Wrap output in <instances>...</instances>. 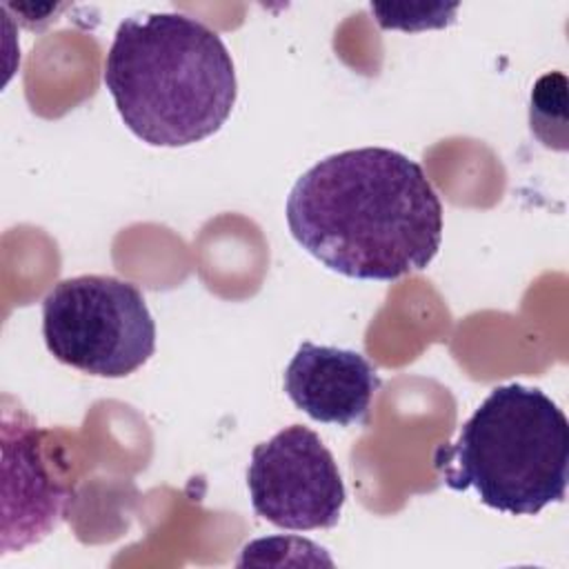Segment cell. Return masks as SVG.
I'll return each instance as SVG.
<instances>
[{"instance_id":"6","label":"cell","mask_w":569,"mask_h":569,"mask_svg":"<svg viewBox=\"0 0 569 569\" xmlns=\"http://www.w3.org/2000/svg\"><path fill=\"white\" fill-rule=\"evenodd\" d=\"M44 431L20 407L2 411V553L51 533L67 513L71 489L47 471Z\"/></svg>"},{"instance_id":"3","label":"cell","mask_w":569,"mask_h":569,"mask_svg":"<svg viewBox=\"0 0 569 569\" xmlns=\"http://www.w3.org/2000/svg\"><path fill=\"white\" fill-rule=\"evenodd\" d=\"M433 467L453 491L476 489L482 505L509 516H536L567 493L569 422L536 387L500 385L440 445Z\"/></svg>"},{"instance_id":"2","label":"cell","mask_w":569,"mask_h":569,"mask_svg":"<svg viewBox=\"0 0 569 569\" xmlns=\"http://www.w3.org/2000/svg\"><path fill=\"white\" fill-rule=\"evenodd\" d=\"M102 80L127 129L151 147H189L213 136L238 98L222 38L182 13L122 20Z\"/></svg>"},{"instance_id":"5","label":"cell","mask_w":569,"mask_h":569,"mask_svg":"<svg viewBox=\"0 0 569 569\" xmlns=\"http://www.w3.org/2000/svg\"><path fill=\"white\" fill-rule=\"evenodd\" d=\"M247 489L253 511L287 531L336 527L347 498L333 453L305 425L253 447Z\"/></svg>"},{"instance_id":"7","label":"cell","mask_w":569,"mask_h":569,"mask_svg":"<svg viewBox=\"0 0 569 569\" xmlns=\"http://www.w3.org/2000/svg\"><path fill=\"white\" fill-rule=\"evenodd\" d=\"M378 389L373 365L351 349L302 342L284 369L289 400L325 425H367Z\"/></svg>"},{"instance_id":"1","label":"cell","mask_w":569,"mask_h":569,"mask_svg":"<svg viewBox=\"0 0 569 569\" xmlns=\"http://www.w3.org/2000/svg\"><path fill=\"white\" fill-rule=\"evenodd\" d=\"M284 213L307 253L356 280L422 271L442 242L440 196L416 160L387 147L322 158L296 180Z\"/></svg>"},{"instance_id":"4","label":"cell","mask_w":569,"mask_h":569,"mask_svg":"<svg viewBox=\"0 0 569 569\" xmlns=\"http://www.w3.org/2000/svg\"><path fill=\"white\" fill-rule=\"evenodd\" d=\"M49 353L82 373L124 378L156 351V322L142 291L116 276L64 278L42 300Z\"/></svg>"}]
</instances>
